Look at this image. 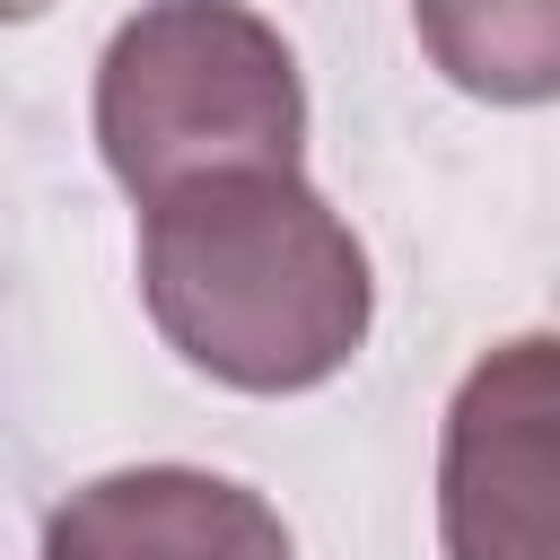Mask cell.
I'll return each mask as SVG.
<instances>
[{
    "instance_id": "5",
    "label": "cell",
    "mask_w": 560,
    "mask_h": 560,
    "mask_svg": "<svg viewBox=\"0 0 560 560\" xmlns=\"http://www.w3.org/2000/svg\"><path fill=\"white\" fill-rule=\"evenodd\" d=\"M411 26L429 70L481 105L560 96V0H411Z\"/></svg>"
},
{
    "instance_id": "2",
    "label": "cell",
    "mask_w": 560,
    "mask_h": 560,
    "mask_svg": "<svg viewBox=\"0 0 560 560\" xmlns=\"http://www.w3.org/2000/svg\"><path fill=\"white\" fill-rule=\"evenodd\" d=\"M96 149L140 210L201 175L298 166L306 79L289 35L245 0H149L96 61Z\"/></svg>"
},
{
    "instance_id": "6",
    "label": "cell",
    "mask_w": 560,
    "mask_h": 560,
    "mask_svg": "<svg viewBox=\"0 0 560 560\" xmlns=\"http://www.w3.org/2000/svg\"><path fill=\"white\" fill-rule=\"evenodd\" d=\"M52 0H0V26H18V18H44Z\"/></svg>"
},
{
    "instance_id": "3",
    "label": "cell",
    "mask_w": 560,
    "mask_h": 560,
    "mask_svg": "<svg viewBox=\"0 0 560 560\" xmlns=\"http://www.w3.org/2000/svg\"><path fill=\"white\" fill-rule=\"evenodd\" d=\"M446 560H560V332L481 350L438 438Z\"/></svg>"
},
{
    "instance_id": "1",
    "label": "cell",
    "mask_w": 560,
    "mask_h": 560,
    "mask_svg": "<svg viewBox=\"0 0 560 560\" xmlns=\"http://www.w3.org/2000/svg\"><path fill=\"white\" fill-rule=\"evenodd\" d=\"M140 298L166 350L236 394L332 385L376 315L368 245L298 166L201 175L140 210Z\"/></svg>"
},
{
    "instance_id": "4",
    "label": "cell",
    "mask_w": 560,
    "mask_h": 560,
    "mask_svg": "<svg viewBox=\"0 0 560 560\" xmlns=\"http://www.w3.org/2000/svg\"><path fill=\"white\" fill-rule=\"evenodd\" d=\"M44 560H298L280 508L228 472L131 464L44 516Z\"/></svg>"
}]
</instances>
